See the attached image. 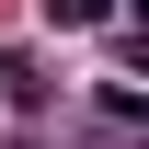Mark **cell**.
Instances as JSON below:
<instances>
[{
	"mask_svg": "<svg viewBox=\"0 0 149 149\" xmlns=\"http://www.w3.org/2000/svg\"><path fill=\"white\" fill-rule=\"evenodd\" d=\"M57 23H115V0H46Z\"/></svg>",
	"mask_w": 149,
	"mask_h": 149,
	"instance_id": "6da1fadb",
	"label": "cell"
}]
</instances>
